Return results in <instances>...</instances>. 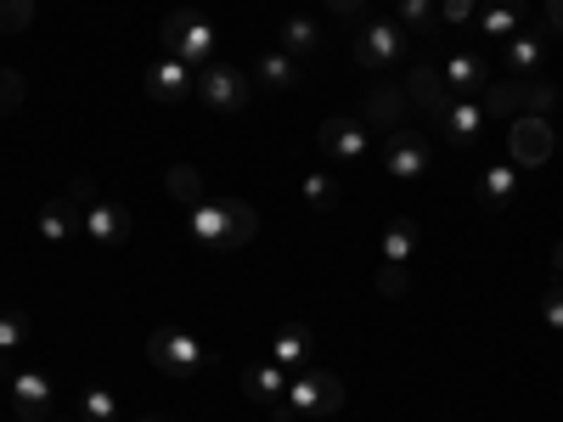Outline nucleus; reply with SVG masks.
<instances>
[{
    "label": "nucleus",
    "instance_id": "f257e3e1",
    "mask_svg": "<svg viewBox=\"0 0 563 422\" xmlns=\"http://www.w3.org/2000/svg\"><path fill=\"white\" fill-rule=\"evenodd\" d=\"M186 231H192V243H198L203 254H231V248L254 243L260 214H254V203H243V198H203V203L186 209Z\"/></svg>",
    "mask_w": 563,
    "mask_h": 422
},
{
    "label": "nucleus",
    "instance_id": "f03ea898",
    "mask_svg": "<svg viewBox=\"0 0 563 422\" xmlns=\"http://www.w3.org/2000/svg\"><path fill=\"white\" fill-rule=\"evenodd\" d=\"M333 411H344V378L316 360V366L288 378V395L271 406V422H316V417H333Z\"/></svg>",
    "mask_w": 563,
    "mask_h": 422
},
{
    "label": "nucleus",
    "instance_id": "7ed1b4c3",
    "mask_svg": "<svg viewBox=\"0 0 563 422\" xmlns=\"http://www.w3.org/2000/svg\"><path fill=\"white\" fill-rule=\"evenodd\" d=\"M158 52H169V57H180L186 68H209V63H220V29L203 18V12H192V7H175L169 18H164V29H158Z\"/></svg>",
    "mask_w": 563,
    "mask_h": 422
},
{
    "label": "nucleus",
    "instance_id": "20e7f679",
    "mask_svg": "<svg viewBox=\"0 0 563 422\" xmlns=\"http://www.w3.org/2000/svg\"><path fill=\"white\" fill-rule=\"evenodd\" d=\"M147 360L164 371L169 384H186V378H198V371L214 366L203 338H192L186 326H153V333H147Z\"/></svg>",
    "mask_w": 563,
    "mask_h": 422
},
{
    "label": "nucleus",
    "instance_id": "39448f33",
    "mask_svg": "<svg viewBox=\"0 0 563 422\" xmlns=\"http://www.w3.org/2000/svg\"><path fill=\"white\" fill-rule=\"evenodd\" d=\"M249 97H254V74L231 68V63H209V68H198V102H203L209 113H243Z\"/></svg>",
    "mask_w": 563,
    "mask_h": 422
},
{
    "label": "nucleus",
    "instance_id": "423d86ee",
    "mask_svg": "<svg viewBox=\"0 0 563 422\" xmlns=\"http://www.w3.org/2000/svg\"><path fill=\"white\" fill-rule=\"evenodd\" d=\"M355 63L372 68V74H389L406 63V29L389 23V18H372L355 29Z\"/></svg>",
    "mask_w": 563,
    "mask_h": 422
},
{
    "label": "nucleus",
    "instance_id": "0eeeda50",
    "mask_svg": "<svg viewBox=\"0 0 563 422\" xmlns=\"http://www.w3.org/2000/svg\"><path fill=\"white\" fill-rule=\"evenodd\" d=\"M547 45H552V29L547 23H525L512 40H501V74L512 79V85H530L536 74H541V63H547Z\"/></svg>",
    "mask_w": 563,
    "mask_h": 422
},
{
    "label": "nucleus",
    "instance_id": "6e6552de",
    "mask_svg": "<svg viewBox=\"0 0 563 422\" xmlns=\"http://www.w3.org/2000/svg\"><path fill=\"white\" fill-rule=\"evenodd\" d=\"M141 85H147V97H153V102H164V108L192 102V97H198V74L186 68L180 57H169V52L147 57V74H141Z\"/></svg>",
    "mask_w": 563,
    "mask_h": 422
},
{
    "label": "nucleus",
    "instance_id": "1a4fd4ad",
    "mask_svg": "<svg viewBox=\"0 0 563 422\" xmlns=\"http://www.w3.org/2000/svg\"><path fill=\"white\" fill-rule=\"evenodd\" d=\"M507 153H512V164H519V169L547 164V158L558 153V130H552V119L519 113V119H512V130H507Z\"/></svg>",
    "mask_w": 563,
    "mask_h": 422
},
{
    "label": "nucleus",
    "instance_id": "9d476101",
    "mask_svg": "<svg viewBox=\"0 0 563 422\" xmlns=\"http://www.w3.org/2000/svg\"><path fill=\"white\" fill-rule=\"evenodd\" d=\"M384 169L395 180H422L429 175V141H422V130H411L406 119L389 124V141H384Z\"/></svg>",
    "mask_w": 563,
    "mask_h": 422
},
{
    "label": "nucleus",
    "instance_id": "9b49d317",
    "mask_svg": "<svg viewBox=\"0 0 563 422\" xmlns=\"http://www.w3.org/2000/svg\"><path fill=\"white\" fill-rule=\"evenodd\" d=\"M316 147L339 164H366L372 158V124L366 119H327L316 130Z\"/></svg>",
    "mask_w": 563,
    "mask_h": 422
},
{
    "label": "nucleus",
    "instance_id": "f8f14e48",
    "mask_svg": "<svg viewBox=\"0 0 563 422\" xmlns=\"http://www.w3.org/2000/svg\"><path fill=\"white\" fill-rule=\"evenodd\" d=\"M7 384H12V406L23 411V422H45V417H52V400H57L52 371H40V366H12Z\"/></svg>",
    "mask_w": 563,
    "mask_h": 422
},
{
    "label": "nucleus",
    "instance_id": "ddd939ff",
    "mask_svg": "<svg viewBox=\"0 0 563 422\" xmlns=\"http://www.w3.org/2000/svg\"><path fill=\"white\" fill-rule=\"evenodd\" d=\"M79 214H85V237L97 243V248H124L130 243V209L124 203H113V198H90V203H79Z\"/></svg>",
    "mask_w": 563,
    "mask_h": 422
},
{
    "label": "nucleus",
    "instance_id": "4468645a",
    "mask_svg": "<svg viewBox=\"0 0 563 422\" xmlns=\"http://www.w3.org/2000/svg\"><path fill=\"white\" fill-rule=\"evenodd\" d=\"M406 97L422 108V113H429L434 124L451 113V85H445V74H440V63H417V68H406Z\"/></svg>",
    "mask_w": 563,
    "mask_h": 422
},
{
    "label": "nucleus",
    "instance_id": "2eb2a0df",
    "mask_svg": "<svg viewBox=\"0 0 563 422\" xmlns=\"http://www.w3.org/2000/svg\"><path fill=\"white\" fill-rule=\"evenodd\" d=\"M316 355H321V338L310 333L305 321H288V326H276V338H271V360L288 371H305V366H316Z\"/></svg>",
    "mask_w": 563,
    "mask_h": 422
},
{
    "label": "nucleus",
    "instance_id": "dca6fc26",
    "mask_svg": "<svg viewBox=\"0 0 563 422\" xmlns=\"http://www.w3.org/2000/svg\"><path fill=\"white\" fill-rule=\"evenodd\" d=\"M40 237L57 243V248H68L74 237H85L79 203H74V198H45V203H40Z\"/></svg>",
    "mask_w": 563,
    "mask_h": 422
},
{
    "label": "nucleus",
    "instance_id": "f3484780",
    "mask_svg": "<svg viewBox=\"0 0 563 422\" xmlns=\"http://www.w3.org/2000/svg\"><path fill=\"white\" fill-rule=\"evenodd\" d=\"M440 74H445V85H451V97H479V90L490 85V63H485L479 52H445Z\"/></svg>",
    "mask_w": 563,
    "mask_h": 422
},
{
    "label": "nucleus",
    "instance_id": "a211bd4d",
    "mask_svg": "<svg viewBox=\"0 0 563 422\" xmlns=\"http://www.w3.org/2000/svg\"><path fill=\"white\" fill-rule=\"evenodd\" d=\"M485 108H479V97H456L451 102V113L440 119V130H445V141H451V147H467V141H479L485 135Z\"/></svg>",
    "mask_w": 563,
    "mask_h": 422
},
{
    "label": "nucleus",
    "instance_id": "6ab92c4d",
    "mask_svg": "<svg viewBox=\"0 0 563 422\" xmlns=\"http://www.w3.org/2000/svg\"><path fill=\"white\" fill-rule=\"evenodd\" d=\"M299 79H305L299 57H288L282 45H271V52L254 57V85H265V90H294Z\"/></svg>",
    "mask_w": 563,
    "mask_h": 422
},
{
    "label": "nucleus",
    "instance_id": "aec40b11",
    "mask_svg": "<svg viewBox=\"0 0 563 422\" xmlns=\"http://www.w3.org/2000/svg\"><path fill=\"white\" fill-rule=\"evenodd\" d=\"M417 214H395L389 225H384V237H378V254H384V265H411L417 259Z\"/></svg>",
    "mask_w": 563,
    "mask_h": 422
},
{
    "label": "nucleus",
    "instance_id": "412c9836",
    "mask_svg": "<svg viewBox=\"0 0 563 422\" xmlns=\"http://www.w3.org/2000/svg\"><path fill=\"white\" fill-rule=\"evenodd\" d=\"M525 29V0H485L479 7V34L485 40H512Z\"/></svg>",
    "mask_w": 563,
    "mask_h": 422
},
{
    "label": "nucleus",
    "instance_id": "4be33fe9",
    "mask_svg": "<svg viewBox=\"0 0 563 422\" xmlns=\"http://www.w3.org/2000/svg\"><path fill=\"white\" fill-rule=\"evenodd\" d=\"M512 198H519V164H512V169H507V164H490V169L479 175V203H485L490 214H501Z\"/></svg>",
    "mask_w": 563,
    "mask_h": 422
},
{
    "label": "nucleus",
    "instance_id": "5701e85b",
    "mask_svg": "<svg viewBox=\"0 0 563 422\" xmlns=\"http://www.w3.org/2000/svg\"><path fill=\"white\" fill-rule=\"evenodd\" d=\"M479 108H485V119L496 124V119H519L525 113V85H512V79H490L485 90H479Z\"/></svg>",
    "mask_w": 563,
    "mask_h": 422
},
{
    "label": "nucleus",
    "instance_id": "b1692460",
    "mask_svg": "<svg viewBox=\"0 0 563 422\" xmlns=\"http://www.w3.org/2000/svg\"><path fill=\"white\" fill-rule=\"evenodd\" d=\"M282 52L288 57H316L321 52V23L294 12V18H282Z\"/></svg>",
    "mask_w": 563,
    "mask_h": 422
},
{
    "label": "nucleus",
    "instance_id": "393cba45",
    "mask_svg": "<svg viewBox=\"0 0 563 422\" xmlns=\"http://www.w3.org/2000/svg\"><path fill=\"white\" fill-rule=\"evenodd\" d=\"M243 389H249V400H254V406H265V411H271L282 395H288V371H282L276 360H265V366H254L249 378H243Z\"/></svg>",
    "mask_w": 563,
    "mask_h": 422
},
{
    "label": "nucleus",
    "instance_id": "a878e982",
    "mask_svg": "<svg viewBox=\"0 0 563 422\" xmlns=\"http://www.w3.org/2000/svg\"><path fill=\"white\" fill-rule=\"evenodd\" d=\"M400 108H406V90H400V85H372V90H366V124H372V130L400 124Z\"/></svg>",
    "mask_w": 563,
    "mask_h": 422
},
{
    "label": "nucleus",
    "instance_id": "bb28decb",
    "mask_svg": "<svg viewBox=\"0 0 563 422\" xmlns=\"http://www.w3.org/2000/svg\"><path fill=\"white\" fill-rule=\"evenodd\" d=\"M400 29L406 34H434L440 29V0H400Z\"/></svg>",
    "mask_w": 563,
    "mask_h": 422
},
{
    "label": "nucleus",
    "instance_id": "cd10ccee",
    "mask_svg": "<svg viewBox=\"0 0 563 422\" xmlns=\"http://www.w3.org/2000/svg\"><path fill=\"white\" fill-rule=\"evenodd\" d=\"M29 333H34V326H29V315L23 310H0V355H18V349H29Z\"/></svg>",
    "mask_w": 563,
    "mask_h": 422
},
{
    "label": "nucleus",
    "instance_id": "c85d7f7f",
    "mask_svg": "<svg viewBox=\"0 0 563 422\" xmlns=\"http://www.w3.org/2000/svg\"><path fill=\"white\" fill-rule=\"evenodd\" d=\"M169 198L186 203V209L203 203V175H198L192 164H175V169H169Z\"/></svg>",
    "mask_w": 563,
    "mask_h": 422
},
{
    "label": "nucleus",
    "instance_id": "c756f323",
    "mask_svg": "<svg viewBox=\"0 0 563 422\" xmlns=\"http://www.w3.org/2000/svg\"><path fill=\"white\" fill-rule=\"evenodd\" d=\"M305 203H310L316 214H327V209L339 203V180L327 175V169H310V175H305Z\"/></svg>",
    "mask_w": 563,
    "mask_h": 422
},
{
    "label": "nucleus",
    "instance_id": "7c9ffc66",
    "mask_svg": "<svg viewBox=\"0 0 563 422\" xmlns=\"http://www.w3.org/2000/svg\"><path fill=\"white\" fill-rule=\"evenodd\" d=\"M79 422H119V400L108 389H85L79 395Z\"/></svg>",
    "mask_w": 563,
    "mask_h": 422
},
{
    "label": "nucleus",
    "instance_id": "2f4dec72",
    "mask_svg": "<svg viewBox=\"0 0 563 422\" xmlns=\"http://www.w3.org/2000/svg\"><path fill=\"white\" fill-rule=\"evenodd\" d=\"M525 113H536V119H552V113H558V85H547V79H530V85H525Z\"/></svg>",
    "mask_w": 563,
    "mask_h": 422
},
{
    "label": "nucleus",
    "instance_id": "473e14b6",
    "mask_svg": "<svg viewBox=\"0 0 563 422\" xmlns=\"http://www.w3.org/2000/svg\"><path fill=\"white\" fill-rule=\"evenodd\" d=\"M34 23V0H0V34H23Z\"/></svg>",
    "mask_w": 563,
    "mask_h": 422
},
{
    "label": "nucleus",
    "instance_id": "72a5a7b5",
    "mask_svg": "<svg viewBox=\"0 0 563 422\" xmlns=\"http://www.w3.org/2000/svg\"><path fill=\"white\" fill-rule=\"evenodd\" d=\"M23 97H29V79L18 68H0V113H12Z\"/></svg>",
    "mask_w": 563,
    "mask_h": 422
},
{
    "label": "nucleus",
    "instance_id": "f704fd0d",
    "mask_svg": "<svg viewBox=\"0 0 563 422\" xmlns=\"http://www.w3.org/2000/svg\"><path fill=\"white\" fill-rule=\"evenodd\" d=\"M479 7H485V0H440V23L445 29H462V23L479 18Z\"/></svg>",
    "mask_w": 563,
    "mask_h": 422
},
{
    "label": "nucleus",
    "instance_id": "c9c22d12",
    "mask_svg": "<svg viewBox=\"0 0 563 422\" xmlns=\"http://www.w3.org/2000/svg\"><path fill=\"white\" fill-rule=\"evenodd\" d=\"M541 321L552 326V333H563V281H552L547 299H541Z\"/></svg>",
    "mask_w": 563,
    "mask_h": 422
},
{
    "label": "nucleus",
    "instance_id": "e433bc0d",
    "mask_svg": "<svg viewBox=\"0 0 563 422\" xmlns=\"http://www.w3.org/2000/svg\"><path fill=\"white\" fill-rule=\"evenodd\" d=\"M378 288H384L389 299H400V293H406V265H384V270H378Z\"/></svg>",
    "mask_w": 563,
    "mask_h": 422
},
{
    "label": "nucleus",
    "instance_id": "4c0bfd02",
    "mask_svg": "<svg viewBox=\"0 0 563 422\" xmlns=\"http://www.w3.org/2000/svg\"><path fill=\"white\" fill-rule=\"evenodd\" d=\"M327 12H333V18H344V23H361L366 0H327Z\"/></svg>",
    "mask_w": 563,
    "mask_h": 422
},
{
    "label": "nucleus",
    "instance_id": "58836bf2",
    "mask_svg": "<svg viewBox=\"0 0 563 422\" xmlns=\"http://www.w3.org/2000/svg\"><path fill=\"white\" fill-rule=\"evenodd\" d=\"M547 29L563 34V0H547Z\"/></svg>",
    "mask_w": 563,
    "mask_h": 422
},
{
    "label": "nucleus",
    "instance_id": "ea45409f",
    "mask_svg": "<svg viewBox=\"0 0 563 422\" xmlns=\"http://www.w3.org/2000/svg\"><path fill=\"white\" fill-rule=\"evenodd\" d=\"M552 270H558V276H563V243H558V248H552Z\"/></svg>",
    "mask_w": 563,
    "mask_h": 422
},
{
    "label": "nucleus",
    "instance_id": "a19ab883",
    "mask_svg": "<svg viewBox=\"0 0 563 422\" xmlns=\"http://www.w3.org/2000/svg\"><path fill=\"white\" fill-rule=\"evenodd\" d=\"M45 422H74V417H45Z\"/></svg>",
    "mask_w": 563,
    "mask_h": 422
},
{
    "label": "nucleus",
    "instance_id": "79ce46f5",
    "mask_svg": "<svg viewBox=\"0 0 563 422\" xmlns=\"http://www.w3.org/2000/svg\"><path fill=\"white\" fill-rule=\"evenodd\" d=\"M135 422H164V417H135Z\"/></svg>",
    "mask_w": 563,
    "mask_h": 422
},
{
    "label": "nucleus",
    "instance_id": "37998d69",
    "mask_svg": "<svg viewBox=\"0 0 563 422\" xmlns=\"http://www.w3.org/2000/svg\"><path fill=\"white\" fill-rule=\"evenodd\" d=\"M389 7H400V0H389Z\"/></svg>",
    "mask_w": 563,
    "mask_h": 422
}]
</instances>
